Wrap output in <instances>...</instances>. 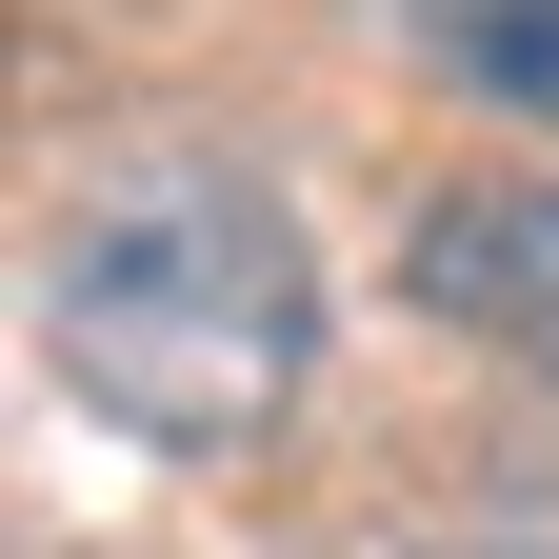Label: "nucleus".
Wrapping results in <instances>:
<instances>
[{"instance_id": "f257e3e1", "label": "nucleus", "mask_w": 559, "mask_h": 559, "mask_svg": "<svg viewBox=\"0 0 559 559\" xmlns=\"http://www.w3.org/2000/svg\"><path fill=\"white\" fill-rule=\"evenodd\" d=\"M320 360V260L260 180L221 160H160V180H100L81 240H60V380L81 419L160 460H240Z\"/></svg>"}, {"instance_id": "f03ea898", "label": "nucleus", "mask_w": 559, "mask_h": 559, "mask_svg": "<svg viewBox=\"0 0 559 559\" xmlns=\"http://www.w3.org/2000/svg\"><path fill=\"white\" fill-rule=\"evenodd\" d=\"M400 300L460 340H539L559 360V180H460L400 221Z\"/></svg>"}, {"instance_id": "7ed1b4c3", "label": "nucleus", "mask_w": 559, "mask_h": 559, "mask_svg": "<svg viewBox=\"0 0 559 559\" xmlns=\"http://www.w3.org/2000/svg\"><path fill=\"white\" fill-rule=\"evenodd\" d=\"M400 40H419V81H460L500 120H559V0H400Z\"/></svg>"}, {"instance_id": "20e7f679", "label": "nucleus", "mask_w": 559, "mask_h": 559, "mask_svg": "<svg viewBox=\"0 0 559 559\" xmlns=\"http://www.w3.org/2000/svg\"><path fill=\"white\" fill-rule=\"evenodd\" d=\"M440 559H559V539H440Z\"/></svg>"}]
</instances>
